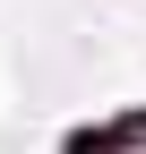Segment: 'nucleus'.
Segmentation results:
<instances>
[{
    "label": "nucleus",
    "instance_id": "f257e3e1",
    "mask_svg": "<svg viewBox=\"0 0 146 154\" xmlns=\"http://www.w3.org/2000/svg\"><path fill=\"white\" fill-rule=\"evenodd\" d=\"M60 154H146V111H112V120H86L69 128Z\"/></svg>",
    "mask_w": 146,
    "mask_h": 154
}]
</instances>
